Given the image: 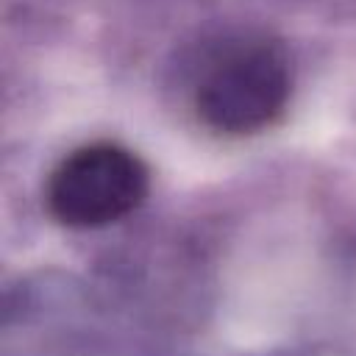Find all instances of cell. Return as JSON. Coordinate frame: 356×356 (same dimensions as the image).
Listing matches in <instances>:
<instances>
[{
    "instance_id": "1",
    "label": "cell",
    "mask_w": 356,
    "mask_h": 356,
    "mask_svg": "<svg viewBox=\"0 0 356 356\" xmlns=\"http://www.w3.org/2000/svg\"><path fill=\"white\" fill-rule=\"evenodd\" d=\"M197 120L222 136H253L284 117L292 97V64L281 42L242 31L200 50L189 86Z\"/></svg>"
},
{
    "instance_id": "2",
    "label": "cell",
    "mask_w": 356,
    "mask_h": 356,
    "mask_svg": "<svg viewBox=\"0 0 356 356\" xmlns=\"http://www.w3.org/2000/svg\"><path fill=\"white\" fill-rule=\"evenodd\" d=\"M145 161L117 142H86L70 150L47 175L44 203L67 228H103L128 217L147 195Z\"/></svg>"
}]
</instances>
